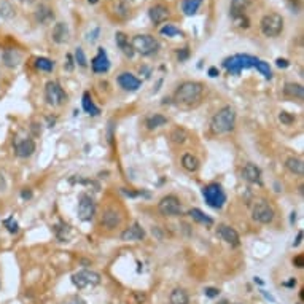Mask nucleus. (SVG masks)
<instances>
[{
  "mask_svg": "<svg viewBox=\"0 0 304 304\" xmlns=\"http://www.w3.org/2000/svg\"><path fill=\"white\" fill-rule=\"evenodd\" d=\"M131 47L134 53L142 54V56H151V54H156L159 50V41L148 34H139L133 37L131 40Z\"/></svg>",
  "mask_w": 304,
  "mask_h": 304,
  "instance_id": "39448f33",
  "label": "nucleus"
},
{
  "mask_svg": "<svg viewBox=\"0 0 304 304\" xmlns=\"http://www.w3.org/2000/svg\"><path fill=\"white\" fill-rule=\"evenodd\" d=\"M19 2H32V0H19Z\"/></svg>",
  "mask_w": 304,
  "mask_h": 304,
  "instance_id": "4d7b16f0",
  "label": "nucleus"
},
{
  "mask_svg": "<svg viewBox=\"0 0 304 304\" xmlns=\"http://www.w3.org/2000/svg\"><path fill=\"white\" fill-rule=\"evenodd\" d=\"M121 222H123V216L116 209L110 207V209L104 210V213H102V226L105 228V230H115V228H118L119 225H121Z\"/></svg>",
  "mask_w": 304,
  "mask_h": 304,
  "instance_id": "f3484780",
  "label": "nucleus"
},
{
  "mask_svg": "<svg viewBox=\"0 0 304 304\" xmlns=\"http://www.w3.org/2000/svg\"><path fill=\"white\" fill-rule=\"evenodd\" d=\"M4 226L8 230V233H12V234H16L19 231V225H18V222H15L13 216H8V219H5L4 220Z\"/></svg>",
  "mask_w": 304,
  "mask_h": 304,
  "instance_id": "58836bf2",
  "label": "nucleus"
},
{
  "mask_svg": "<svg viewBox=\"0 0 304 304\" xmlns=\"http://www.w3.org/2000/svg\"><path fill=\"white\" fill-rule=\"evenodd\" d=\"M53 19H54L53 8H50L48 5L40 4V5L37 7V10H35V21H37V23L45 26V24H50Z\"/></svg>",
  "mask_w": 304,
  "mask_h": 304,
  "instance_id": "5701e85b",
  "label": "nucleus"
},
{
  "mask_svg": "<svg viewBox=\"0 0 304 304\" xmlns=\"http://www.w3.org/2000/svg\"><path fill=\"white\" fill-rule=\"evenodd\" d=\"M234 124H236V110L231 105H225L212 116L210 129L213 134H228L234 129Z\"/></svg>",
  "mask_w": 304,
  "mask_h": 304,
  "instance_id": "f257e3e1",
  "label": "nucleus"
},
{
  "mask_svg": "<svg viewBox=\"0 0 304 304\" xmlns=\"http://www.w3.org/2000/svg\"><path fill=\"white\" fill-rule=\"evenodd\" d=\"M15 15H16V12H15L13 5L10 4L8 0H0V18L12 19V18H15Z\"/></svg>",
  "mask_w": 304,
  "mask_h": 304,
  "instance_id": "473e14b6",
  "label": "nucleus"
},
{
  "mask_svg": "<svg viewBox=\"0 0 304 304\" xmlns=\"http://www.w3.org/2000/svg\"><path fill=\"white\" fill-rule=\"evenodd\" d=\"M252 219L259 225H269L276 219V210L268 201L259 199L253 204L252 207Z\"/></svg>",
  "mask_w": 304,
  "mask_h": 304,
  "instance_id": "6e6552de",
  "label": "nucleus"
},
{
  "mask_svg": "<svg viewBox=\"0 0 304 304\" xmlns=\"http://www.w3.org/2000/svg\"><path fill=\"white\" fill-rule=\"evenodd\" d=\"M73 59H72V56H70V54H67V70H72L73 69Z\"/></svg>",
  "mask_w": 304,
  "mask_h": 304,
  "instance_id": "8fccbe9b",
  "label": "nucleus"
},
{
  "mask_svg": "<svg viewBox=\"0 0 304 304\" xmlns=\"http://www.w3.org/2000/svg\"><path fill=\"white\" fill-rule=\"evenodd\" d=\"M285 169L288 172H291L293 176H298V177H302L304 176V162L301 158L298 156H290L285 159Z\"/></svg>",
  "mask_w": 304,
  "mask_h": 304,
  "instance_id": "393cba45",
  "label": "nucleus"
},
{
  "mask_svg": "<svg viewBox=\"0 0 304 304\" xmlns=\"http://www.w3.org/2000/svg\"><path fill=\"white\" fill-rule=\"evenodd\" d=\"M252 5V0H231L230 5V15L233 19H237L241 16H245L247 8Z\"/></svg>",
  "mask_w": 304,
  "mask_h": 304,
  "instance_id": "4be33fe9",
  "label": "nucleus"
},
{
  "mask_svg": "<svg viewBox=\"0 0 304 304\" xmlns=\"http://www.w3.org/2000/svg\"><path fill=\"white\" fill-rule=\"evenodd\" d=\"M301 242H302V231H299V233H298V236H296V241L293 242V245H295V247H298V245H299Z\"/></svg>",
  "mask_w": 304,
  "mask_h": 304,
  "instance_id": "09e8293b",
  "label": "nucleus"
},
{
  "mask_svg": "<svg viewBox=\"0 0 304 304\" xmlns=\"http://www.w3.org/2000/svg\"><path fill=\"white\" fill-rule=\"evenodd\" d=\"M88 2H90L91 5H96L97 2H99V0H88Z\"/></svg>",
  "mask_w": 304,
  "mask_h": 304,
  "instance_id": "864d4df0",
  "label": "nucleus"
},
{
  "mask_svg": "<svg viewBox=\"0 0 304 304\" xmlns=\"http://www.w3.org/2000/svg\"><path fill=\"white\" fill-rule=\"evenodd\" d=\"M23 53L19 50H15V48H8V50H4L2 51V62L4 66L8 67V69H15L18 67L21 62H23Z\"/></svg>",
  "mask_w": 304,
  "mask_h": 304,
  "instance_id": "dca6fc26",
  "label": "nucleus"
},
{
  "mask_svg": "<svg viewBox=\"0 0 304 304\" xmlns=\"http://www.w3.org/2000/svg\"><path fill=\"white\" fill-rule=\"evenodd\" d=\"M299 298H301V299H304V290H301V291H299Z\"/></svg>",
  "mask_w": 304,
  "mask_h": 304,
  "instance_id": "5fc2aeb1",
  "label": "nucleus"
},
{
  "mask_svg": "<svg viewBox=\"0 0 304 304\" xmlns=\"http://www.w3.org/2000/svg\"><path fill=\"white\" fill-rule=\"evenodd\" d=\"M7 190V179H5V173L0 170V191H5Z\"/></svg>",
  "mask_w": 304,
  "mask_h": 304,
  "instance_id": "a18cd8bd",
  "label": "nucleus"
},
{
  "mask_svg": "<svg viewBox=\"0 0 304 304\" xmlns=\"http://www.w3.org/2000/svg\"><path fill=\"white\" fill-rule=\"evenodd\" d=\"M164 124H167V118H166L164 115H161V113L150 115V116H147V119H145V126H147V129H150V131H153V129H158V127L164 126Z\"/></svg>",
  "mask_w": 304,
  "mask_h": 304,
  "instance_id": "cd10ccee",
  "label": "nucleus"
},
{
  "mask_svg": "<svg viewBox=\"0 0 304 304\" xmlns=\"http://www.w3.org/2000/svg\"><path fill=\"white\" fill-rule=\"evenodd\" d=\"M116 81H118V84L121 86V88L124 90V91H129V93H134V91H137L140 86H142V81H140L134 73H131V72H123V73H119L118 75V78H116Z\"/></svg>",
  "mask_w": 304,
  "mask_h": 304,
  "instance_id": "ddd939ff",
  "label": "nucleus"
},
{
  "mask_svg": "<svg viewBox=\"0 0 304 304\" xmlns=\"http://www.w3.org/2000/svg\"><path fill=\"white\" fill-rule=\"evenodd\" d=\"M204 293H205V296L215 298V296L220 295V290L219 288H213V287H207V288H204Z\"/></svg>",
  "mask_w": 304,
  "mask_h": 304,
  "instance_id": "79ce46f5",
  "label": "nucleus"
},
{
  "mask_svg": "<svg viewBox=\"0 0 304 304\" xmlns=\"http://www.w3.org/2000/svg\"><path fill=\"white\" fill-rule=\"evenodd\" d=\"M69 96L64 91L62 86L58 81H48L45 84V101L48 105L53 107H61L67 102Z\"/></svg>",
  "mask_w": 304,
  "mask_h": 304,
  "instance_id": "1a4fd4ad",
  "label": "nucleus"
},
{
  "mask_svg": "<svg viewBox=\"0 0 304 304\" xmlns=\"http://www.w3.org/2000/svg\"><path fill=\"white\" fill-rule=\"evenodd\" d=\"M115 41H116L118 48L121 50L127 58H134L136 53H134V50H133V47H131V43H129V38H127L126 34H123V32H116Z\"/></svg>",
  "mask_w": 304,
  "mask_h": 304,
  "instance_id": "a878e982",
  "label": "nucleus"
},
{
  "mask_svg": "<svg viewBox=\"0 0 304 304\" xmlns=\"http://www.w3.org/2000/svg\"><path fill=\"white\" fill-rule=\"evenodd\" d=\"M91 69L94 73H107L110 70V59L104 48H97V54L91 61Z\"/></svg>",
  "mask_w": 304,
  "mask_h": 304,
  "instance_id": "f8f14e48",
  "label": "nucleus"
},
{
  "mask_svg": "<svg viewBox=\"0 0 304 304\" xmlns=\"http://www.w3.org/2000/svg\"><path fill=\"white\" fill-rule=\"evenodd\" d=\"M204 93V86L199 81H185L182 83L176 94H173V101L180 105H193L201 101Z\"/></svg>",
  "mask_w": 304,
  "mask_h": 304,
  "instance_id": "f03ea898",
  "label": "nucleus"
},
{
  "mask_svg": "<svg viewBox=\"0 0 304 304\" xmlns=\"http://www.w3.org/2000/svg\"><path fill=\"white\" fill-rule=\"evenodd\" d=\"M81 105H83V110L88 113V115H91V116H97V115L101 113V108L94 104V101H93V97H91L90 93H84L83 94Z\"/></svg>",
  "mask_w": 304,
  "mask_h": 304,
  "instance_id": "bb28decb",
  "label": "nucleus"
},
{
  "mask_svg": "<svg viewBox=\"0 0 304 304\" xmlns=\"http://www.w3.org/2000/svg\"><path fill=\"white\" fill-rule=\"evenodd\" d=\"M259 29L262 34L268 38H276L284 30V18L279 13H268L259 21Z\"/></svg>",
  "mask_w": 304,
  "mask_h": 304,
  "instance_id": "20e7f679",
  "label": "nucleus"
},
{
  "mask_svg": "<svg viewBox=\"0 0 304 304\" xmlns=\"http://www.w3.org/2000/svg\"><path fill=\"white\" fill-rule=\"evenodd\" d=\"M169 301L170 304H190V296L183 288H173L169 296Z\"/></svg>",
  "mask_w": 304,
  "mask_h": 304,
  "instance_id": "7c9ffc66",
  "label": "nucleus"
},
{
  "mask_svg": "<svg viewBox=\"0 0 304 304\" xmlns=\"http://www.w3.org/2000/svg\"><path fill=\"white\" fill-rule=\"evenodd\" d=\"M202 196L212 209H222L226 202V193L220 183H209L202 188Z\"/></svg>",
  "mask_w": 304,
  "mask_h": 304,
  "instance_id": "0eeeda50",
  "label": "nucleus"
},
{
  "mask_svg": "<svg viewBox=\"0 0 304 304\" xmlns=\"http://www.w3.org/2000/svg\"><path fill=\"white\" fill-rule=\"evenodd\" d=\"M255 69H256L259 73H262L266 80H271V78H273V72H271V67H269V64H268V62H265V61H258V62H256V66H255Z\"/></svg>",
  "mask_w": 304,
  "mask_h": 304,
  "instance_id": "e433bc0d",
  "label": "nucleus"
},
{
  "mask_svg": "<svg viewBox=\"0 0 304 304\" xmlns=\"http://www.w3.org/2000/svg\"><path fill=\"white\" fill-rule=\"evenodd\" d=\"M158 210L162 216H179L182 215V204L177 196L167 194V196H164L159 201Z\"/></svg>",
  "mask_w": 304,
  "mask_h": 304,
  "instance_id": "9d476101",
  "label": "nucleus"
},
{
  "mask_svg": "<svg viewBox=\"0 0 304 304\" xmlns=\"http://www.w3.org/2000/svg\"><path fill=\"white\" fill-rule=\"evenodd\" d=\"M216 234L222 237V241H225L226 244H230L231 247H237L239 244H241L239 233L234 230V228L228 226V225H219V228H216Z\"/></svg>",
  "mask_w": 304,
  "mask_h": 304,
  "instance_id": "2eb2a0df",
  "label": "nucleus"
},
{
  "mask_svg": "<svg viewBox=\"0 0 304 304\" xmlns=\"http://www.w3.org/2000/svg\"><path fill=\"white\" fill-rule=\"evenodd\" d=\"M182 167L188 172H196L199 169V159L193 153H185L182 156Z\"/></svg>",
  "mask_w": 304,
  "mask_h": 304,
  "instance_id": "c756f323",
  "label": "nucleus"
},
{
  "mask_svg": "<svg viewBox=\"0 0 304 304\" xmlns=\"http://www.w3.org/2000/svg\"><path fill=\"white\" fill-rule=\"evenodd\" d=\"M188 215L199 225H204V226H212L213 225V219H210L209 215H205L201 209H190Z\"/></svg>",
  "mask_w": 304,
  "mask_h": 304,
  "instance_id": "c85d7f7f",
  "label": "nucleus"
},
{
  "mask_svg": "<svg viewBox=\"0 0 304 304\" xmlns=\"http://www.w3.org/2000/svg\"><path fill=\"white\" fill-rule=\"evenodd\" d=\"M188 139V134H187V131L185 129H182V127H177V129H173V131L170 133V140L173 144H185V140Z\"/></svg>",
  "mask_w": 304,
  "mask_h": 304,
  "instance_id": "72a5a7b5",
  "label": "nucleus"
},
{
  "mask_svg": "<svg viewBox=\"0 0 304 304\" xmlns=\"http://www.w3.org/2000/svg\"><path fill=\"white\" fill-rule=\"evenodd\" d=\"M202 5V0H183L182 2V12L187 16H193Z\"/></svg>",
  "mask_w": 304,
  "mask_h": 304,
  "instance_id": "2f4dec72",
  "label": "nucleus"
},
{
  "mask_svg": "<svg viewBox=\"0 0 304 304\" xmlns=\"http://www.w3.org/2000/svg\"><path fill=\"white\" fill-rule=\"evenodd\" d=\"M296 285V279H291L288 282H284V287H295Z\"/></svg>",
  "mask_w": 304,
  "mask_h": 304,
  "instance_id": "3c124183",
  "label": "nucleus"
},
{
  "mask_svg": "<svg viewBox=\"0 0 304 304\" xmlns=\"http://www.w3.org/2000/svg\"><path fill=\"white\" fill-rule=\"evenodd\" d=\"M72 284L78 290L94 288L101 284V274L93 269H80L72 274Z\"/></svg>",
  "mask_w": 304,
  "mask_h": 304,
  "instance_id": "423d86ee",
  "label": "nucleus"
},
{
  "mask_svg": "<svg viewBox=\"0 0 304 304\" xmlns=\"http://www.w3.org/2000/svg\"><path fill=\"white\" fill-rule=\"evenodd\" d=\"M284 96L290 97V99H296V101H302L304 99V88L299 83H285L284 86Z\"/></svg>",
  "mask_w": 304,
  "mask_h": 304,
  "instance_id": "b1692460",
  "label": "nucleus"
},
{
  "mask_svg": "<svg viewBox=\"0 0 304 304\" xmlns=\"http://www.w3.org/2000/svg\"><path fill=\"white\" fill-rule=\"evenodd\" d=\"M219 304H230V302H228V299H222V301H220Z\"/></svg>",
  "mask_w": 304,
  "mask_h": 304,
  "instance_id": "6e6d98bb",
  "label": "nucleus"
},
{
  "mask_svg": "<svg viewBox=\"0 0 304 304\" xmlns=\"http://www.w3.org/2000/svg\"><path fill=\"white\" fill-rule=\"evenodd\" d=\"M35 69H38L41 72H53L54 62L48 58H37L35 59Z\"/></svg>",
  "mask_w": 304,
  "mask_h": 304,
  "instance_id": "c9c22d12",
  "label": "nucleus"
},
{
  "mask_svg": "<svg viewBox=\"0 0 304 304\" xmlns=\"http://www.w3.org/2000/svg\"><path fill=\"white\" fill-rule=\"evenodd\" d=\"M148 18L153 24H161L169 18V8L162 4H155L148 8Z\"/></svg>",
  "mask_w": 304,
  "mask_h": 304,
  "instance_id": "a211bd4d",
  "label": "nucleus"
},
{
  "mask_svg": "<svg viewBox=\"0 0 304 304\" xmlns=\"http://www.w3.org/2000/svg\"><path fill=\"white\" fill-rule=\"evenodd\" d=\"M159 34L161 35H164V37H182L183 35V32L179 29V27H176V26H173V24H166L164 27H161L159 29Z\"/></svg>",
  "mask_w": 304,
  "mask_h": 304,
  "instance_id": "f704fd0d",
  "label": "nucleus"
},
{
  "mask_svg": "<svg viewBox=\"0 0 304 304\" xmlns=\"http://www.w3.org/2000/svg\"><path fill=\"white\" fill-rule=\"evenodd\" d=\"M242 179L252 185H263V179H262V169H259L253 162H247L242 169Z\"/></svg>",
  "mask_w": 304,
  "mask_h": 304,
  "instance_id": "4468645a",
  "label": "nucleus"
},
{
  "mask_svg": "<svg viewBox=\"0 0 304 304\" xmlns=\"http://www.w3.org/2000/svg\"><path fill=\"white\" fill-rule=\"evenodd\" d=\"M145 239V230L142 226H140V223H134L133 226L126 228V230L121 233V241H144Z\"/></svg>",
  "mask_w": 304,
  "mask_h": 304,
  "instance_id": "412c9836",
  "label": "nucleus"
},
{
  "mask_svg": "<svg viewBox=\"0 0 304 304\" xmlns=\"http://www.w3.org/2000/svg\"><path fill=\"white\" fill-rule=\"evenodd\" d=\"M209 75H210V77H219L220 72H219V69H216V67H210L209 69Z\"/></svg>",
  "mask_w": 304,
  "mask_h": 304,
  "instance_id": "de8ad7c7",
  "label": "nucleus"
},
{
  "mask_svg": "<svg viewBox=\"0 0 304 304\" xmlns=\"http://www.w3.org/2000/svg\"><path fill=\"white\" fill-rule=\"evenodd\" d=\"M51 38L58 45H64L70 40V29L66 23H56L51 32Z\"/></svg>",
  "mask_w": 304,
  "mask_h": 304,
  "instance_id": "6ab92c4d",
  "label": "nucleus"
},
{
  "mask_svg": "<svg viewBox=\"0 0 304 304\" xmlns=\"http://www.w3.org/2000/svg\"><path fill=\"white\" fill-rule=\"evenodd\" d=\"M35 151V142L32 139H23L15 142V153L18 158H29Z\"/></svg>",
  "mask_w": 304,
  "mask_h": 304,
  "instance_id": "aec40b11",
  "label": "nucleus"
},
{
  "mask_svg": "<svg viewBox=\"0 0 304 304\" xmlns=\"http://www.w3.org/2000/svg\"><path fill=\"white\" fill-rule=\"evenodd\" d=\"M259 59L255 56H250V54H234L231 58H226L223 61V67L226 69L228 73L231 75H239L242 70L252 69L256 66V62Z\"/></svg>",
  "mask_w": 304,
  "mask_h": 304,
  "instance_id": "7ed1b4c3",
  "label": "nucleus"
},
{
  "mask_svg": "<svg viewBox=\"0 0 304 304\" xmlns=\"http://www.w3.org/2000/svg\"><path fill=\"white\" fill-rule=\"evenodd\" d=\"M21 198H23V199H30V198H32V191H30V188H24L23 191H21Z\"/></svg>",
  "mask_w": 304,
  "mask_h": 304,
  "instance_id": "49530a36",
  "label": "nucleus"
},
{
  "mask_svg": "<svg viewBox=\"0 0 304 304\" xmlns=\"http://www.w3.org/2000/svg\"><path fill=\"white\" fill-rule=\"evenodd\" d=\"M276 66H277V67H280V69H287V67L290 66V62H288L287 59L277 58V59H276Z\"/></svg>",
  "mask_w": 304,
  "mask_h": 304,
  "instance_id": "c03bdc74",
  "label": "nucleus"
},
{
  "mask_svg": "<svg viewBox=\"0 0 304 304\" xmlns=\"http://www.w3.org/2000/svg\"><path fill=\"white\" fill-rule=\"evenodd\" d=\"M279 119H280V121L282 123H284V124H291L293 121H295V116H291L288 112H280V115H279Z\"/></svg>",
  "mask_w": 304,
  "mask_h": 304,
  "instance_id": "ea45409f",
  "label": "nucleus"
},
{
  "mask_svg": "<svg viewBox=\"0 0 304 304\" xmlns=\"http://www.w3.org/2000/svg\"><path fill=\"white\" fill-rule=\"evenodd\" d=\"M70 304H88V302H86L84 299H81V298H75Z\"/></svg>",
  "mask_w": 304,
  "mask_h": 304,
  "instance_id": "603ef678",
  "label": "nucleus"
},
{
  "mask_svg": "<svg viewBox=\"0 0 304 304\" xmlns=\"http://www.w3.org/2000/svg\"><path fill=\"white\" fill-rule=\"evenodd\" d=\"M177 58H179L180 62L187 61V59L190 58V50H188V48H182V50H179V51H177Z\"/></svg>",
  "mask_w": 304,
  "mask_h": 304,
  "instance_id": "a19ab883",
  "label": "nucleus"
},
{
  "mask_svg": "<svg viewBox=\"0 0 304 304\" xmlns=\"http://www.w3.org/2000/svg\"><path fill=\"white\" fill-rule=\"evenodd\" d=\"M96 213V202L90 194L81 193L78 196V219L81 222H90Z\"/></svg>",
  "mask_w": 304,
  "mask_h": 304,
  "instance_id": "9b49d317",
  "label": "nucleus"
},
{
  "mask_svg": "<svg viewBox=\"0 0 304 304\" xmlns=\"http://www.w3.org/2000/svg\"><path fill=\"white\" fill-rule=\"evenodd\" d=\"M75 62L78 64L80 67H86L88 66V59H86V54L83 51V48H75Z\"/></svg>",
  "mask_w": 304,
  "mask_h": 304,
  "instance_id": "4c0bfd02",
  "label": "nucleus"
},
{
  "mask_svg": "<svg viewBox=\"0 0 304 304\" xmlns=\"http://www.w3.org/2000/svg\"><path fill=\"white\" fill-rule=\"evenodd\" d=\"M293 265H295L298 269L304 268V256L302 255H296L295 258H293Z\"/></svg>",
  "mask_w": 304,
  "mask_h": 304,
  "instance_id": "37998d69",
  "label": "nucleus"
}]
</instances>
